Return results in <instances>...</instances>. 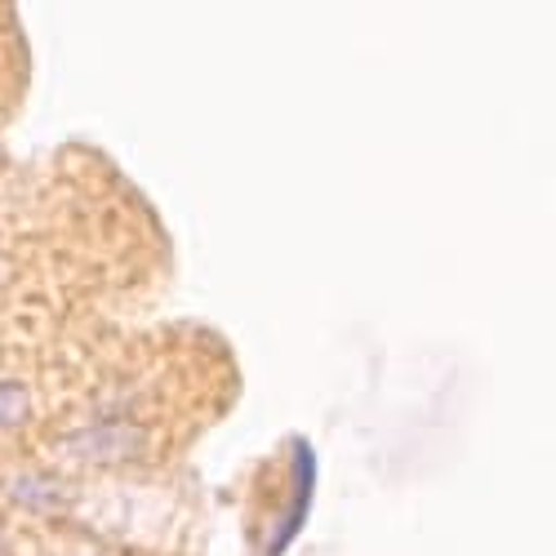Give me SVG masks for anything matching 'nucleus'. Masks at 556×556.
<instances>
[{"instance_id":"nucleus-3","label":"nucleus","mask_w":556,"mask_h":556,"mask_svg":"<svg viewBox=\"0 0 556 556\" xmlns=\"http://www.w3.org/2000/svg\"><path fill=\"white\" fill-rule=\"evenodd\" d=\"M0 556H5V543H0Z\"/></svg>"},{"instance_id":"nucleus-2","label":"nucleus","mask_w":556,"mask_h":556,"mask_svg":"<svg viewBox=\"0 0 556 556\" xmlns=\"http://www.w3.org/2000/svg\"><path fill=\"white\" fill-rule=\"evenodd\" d=\"M31 414V396L23 383H0V432L18 428L23 419Z\"/></svg>"},{"instance_id":"nucleus-1","label":"nucleus","mask_w":556,"mask_h":556,"mask_svg":"<svg viewBox=\"0 0 556 556\" xmlns=\"http://www.w3.org/2000/svg\"><path fill=\"white\" fill-rule=\"evenodd\" d=\"M143 437H138L129 424H99V428H85L72 441H63V450L80 463H121L129 454H138Z\"/></svg>"}]
</instances>
